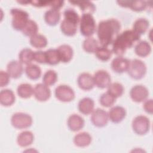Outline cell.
Masks as SVG:
<instances>
[{
	"mask_svg": "<svg viewBox=\"0 0 153 153\" xmlns=\"http://www.w3.org/2000/svg\"><path fill=\"white\" fill-rule=\"evenodd\" d=\"M81 33L87 37H90L96 30L95 20L90 14H82L79 20Z\"/></svg>",
	"mask_w": 153,
	"mask_h": 153,
	"instance_id": "4",
	"label": "cell"
},
{
	"mask_svg": "<svg viewBox=\"0 0 153 153\" xmlns=\"http://www.w3.org/2000/svg\"><path fill=\"white\" fill-rule=\"evenodd\" d=\"M140 39V35L133 30H126L119 33L114 39L112 51L118 56H122L128 48H130Z\"/></svg>",
	"mask_w": 153,
	"mask_h": 153,
	"instance_id": "2",
	"label": "cell"
},
{
	"mask_svg": "<svg viewBox=\"0 0 153 153\" xmlns=\"http://www.w3.org/2000/svg\"><path fill=\"white\" fill-rule=\"evenodd\" d=\"M77 82L79 87L84 90H91L94 85L93 76L87 72H83L78 76Z\"/></svg>",
	"mask_w": 153,
	"mask_h": 153,
	"instance_id": "18",
	"label": "cell"
},
{
	"mask_svg": "<svg viewBox=\"0 0 153 153\" xmlns=\"http://www.w3.org/2000/svg\"><path fill=\"white\" fill-rule=\"evenodd\" d=\"M108 112L104 109L97 108L91 113V121L96 127H103L105 126L108 124Z\"/></svg>",
	"mask_w": 153,
	"mask_h": 153,
	"instance_id": "10",
	"label": "cell"
},
{
	"mask_svg": "<svg viewBox=\"0 0 153 153\" xmlns=\"http://www.w3.org/2000/svg\"><path fill=\"white\" fill-rule=\"evenodd\" d=\"M34 88L27 83H23L20 84L17 88V93L19 96L23 99H27L30 97L33 94Z\"/></svg>",
	"mask_w": 153,
	"mask_h": 153,
	"instance_id": "29",
	"label": "cell"
},
{
	"mask_svg": "<svg viewBox=\"0 0 153 153\" xmlns=\"http://www.w3.org/2000/svg\"><path fill=\"white\" fill-rule=\"evenodd\" d=\"M34 52L30 48H25L22 49L19 54V61L22 64L29 65L32 63L33 60Z\"/></svg>",
	"mask_w": 153,
	"mask_h": 153,
	"instance_id": "32",
	"label": "cell"
},
{
	"mask_svg": "<svg viewBox=\"0 0 153 153\" xmlns=\"http://www.w3.org/2000/svg\"><path fill=\"white\" fill-rule=\"evenodd\" d=\"M63 14L64 19L60 24V30L66 36H74L77 31V26L79 23V15L72 8L66 9Z\"/></svg>",
	"mask_w": 153,
	"mask_h": 153,
	"instance_id": "3",
	"label": "cell"
},
{
	"mask_svg": "<svg viewBox=\"0 0 153 153\" xmlns=\"http://www.w3.org/2000/svg\"><path fill=\"white\" fill-rule=\"evenodd\" d=\"M131 126L133 131L136 134L143 135L149 130L150 121L146 116L138 115L133 119Z\"/></svg>",
	"mask_w": 153,
	"mask_h": 153,
	"instance_id": "8",
	"label": "cell"
},
{
	"mask_svg": "<svg viewBox=\"0 0 153 153\" xmlns=\"http://www.w3.org/2000/svg\"><path fill=\"white\" fill-rule=\"evenodd\" d=\"M115 101L116 98L109 94L108 92L102 94L99 99V102L100 105L106 108L112 106Z\"/></svg>",
	"mask_w": 153,
	"mask_h": 153,
	"instance_id": "39",
	"label": "cell"
},
{
	"mask_svg": "<svg viewBox=\"0 0 153 153\" xmlns=\"http://www.w3.org/2000/svg\"><path fill=\"white\" fill-rule=\"evenodd\" d=\"M34 140L33 134L30 131H23L20 133L17 138V142L20 146L26 147L32 143Z\"/></svg>",
	"mask_w": 153,
	"mask_h": 153,
	"instance_id": "24",
	"label": "cell"
},
{
	"mask_svg": "<svg viewBox=\"0 0 153 153\" xmlns=\"http://www.w3.org/2000/svg\"><path fill=\"white\" fill-rule=\"evenodd\" d=\"M112 53V50L109 49L108 47L99 46L94 53L99 60L103 62H106L111 58Z\"/></svg>",
	"mask_w": 153,
	"mask_h": 153,
	"instance_id": "36",
	"label": "cell"
},
{
	"mask_svg": "<svg viewBox=\"0 0 153 153\" xmlns=\"http://www.w3.org/2000/svg\"><path fill=\"white\" fill-rule=\"evenodd\" d=\"M57 79V73L53 70H48L45 72L42 77L43 83L47 85H52L55 84Z\"/></svg>",
	"mask_w": 153,
	"mask_h": 153,
	"instance_id": "38",
	"label": "cell"
},
{
	"mask_svg": "<svg viewBox=\"0 0 153 153\" xmlns=\"http://www.w3.org/2000/svg\"><path fill=\"white\" fill-rule=\"evenodd\" d=\"M33 60L39 63H47L45 51H36L34 52Z\"/></svg>",
	"mask_w": 153,
	"mask_h": 153,
	"instance_id": "40",
	"label": "cell"
},
{
	"mask_svg": "<svg viewBox=\"0 0 153 153\" xmlns=\"http://www.w3.org/2000/svg\"><path fill=\"white\" fill-rule=\"evenodd\" d=\"M91 136L87 132H81L76 134L74 137V144L78 147H85L91 142Z\"/></svg>",
	"mask_w": 153,
	"mask_h": 153,
	"instance_id": "25",
	"label": "cell"
},
{
	"mask_svg": "<svg viewBox=\"0 0 153 153\" xmlns=\"http://www.w3.org/2000/svg\"><path fill=\"white\" fill-rule=\"evenodd\" d=\"M69 128L72 131H78L82 129L84 126V120L79 115H71L67 121Z\"/></svg>",
	"mask_w": 153,
	"mask_h": 153,
	"instance_id": "19",
	"label": "cell"
},
{
	"mask_svg": "<svg viewBox=\"0 0 153 153\" xmlns=\"http://www.w3.org/2000/svg\"><path fill=\"white\" fill-rule=\"evenodd\" d=\"M47 63L50 65H56L60 61L57 49L50 48L45 51Z\"/></svg>",
	"mask_w": 153,
	"mask_h": 153,
	"instance_id": "35",
	"label": "cell"
},
{
	"mask_svg": "<svg viewBox=\"0 0 153 153\" xmlns=\"http://www.w3.org/2000/svg\"><path fill=\"white\" fill-rule=\"evenodd\" d=\"M38 26L36 23L35 21L29 19L24 28L22 29V32L25 36L31 37L38 33Z\"/></svg>",
	"mask_w": 153,
	"mask_h": 153,
	"instance_id": "34",
	"label": "cell"
},
{
	"mask_svg": "<svg viewBox=\"0 0 153 153\" xmlns=\"http://www.w3.org/2000/svg\"><path fill=\"white\" fill-rule=\"evenodd\" d=\"M12 16V26L16 30L22 31L29 20V14L21 9L13 8L10 11Z\"/></svg>",
	"mask_w": 153,
	"mask_h": 153,
	"instance_id": "5",
	"label": "cell"
},
{
	"mask_svg": "<svg viewBox=\"0 0 153 153\" xmlns=\"http://www.w3.org/2000/svg\"><path fill=\"white\" fill-rule=\"evenodd\" d=\"M120 29L121 24L117 19H110L100 22L97 28V34L101 46L107 47L112 44Z\"/></svg>",
	"mask_w": 153,
	"mask_h": 153,
	"instance_id": "1",
	"label": "cell"
},
{
	"mask_svg": "<svg viewBox=\"0 0 153 153\" xmlns=\"http://www.w3.org/2000/svg\"><path fill=\"white\" fill-rule=\"evenodd\" d=\"M134 51L138 56L142 57H146L151 52V45L146 41H140L136 45Z\"/></svg>",
	"mask_w": 153,
	"mask_h": 153,
	"instance_id": "27",
	"label": "cell"
},
{
	"mask_svg": "<svg viewBox=\"0 0 153 153\" xmlns=\"http://www.w3.org/2000/svg\"><path fill=\"white\" fill-rule=\"evenodd\" d=\"M15 95L10 89L2 90L0 92V103L4 106L12 105L15 102Z\"/></svg>",
	"mask_w": 153,
	"mask_h": 153,
	"instance_id": "23",
	"label": "cell"
},
{
	"mask_svg": "<svg viewBox=\"0 0 153 153\" xmlns=\"http://www.w3.org/2000/svg\"><path fill=\"white\" fill-rule=\"evenodd\" d=\"M10 76L8 72L1 71L0 72V87H3L7 85L10 82Z\"/></svg>",
	"mask_w": 153,
	"mask_h": 153,
	"instance_id": "41",
	"label": "cell"
},
{
	"mask_svg": "<svg viewBox=\"0 0 153 153\" xmlns=\"http://www.w3.org/2000/svg\"><path fill=\"white\" fill-rule=\"evenodd\" d=\"M64 4L63 1H60V0H56V1H50L49 6L51 7V8L57 9L59 10L63 7Z\"/></svg>",
	"mask_w": 153,
	"mask_h": 153,
	"instance_id": "43",
	"label": "cell"
},
{
	"mask_svg": "<svg viewBox=\"0 0 153 153\" xmlns=\"http://www.w3.org/2000/svg\"><path fill=\"white\" fill-rule=\"evenodd\" d=\"M149 94L148 90L142 85H136L131 88L130 91L131 99L135 102L145 101Z\"/></svg>",
	"mask_w": 153,
	"mask_h": 153,
	"instance_id": "12",
	"label": "cell"
},
{
	"mask_svg": "<svg viewBox=\"0 0 153 153\" xmlns=\"http://www.w3.org/2000/svg\"><path fill=\"white\" fill-rule=\"evenodd\" d=\"M7 71L10 77L15 79L19 78L23 72V64L20 61L12 60L7 64Z\"/></svg>",
	"mask_w": 153,
	"mask_h": 153,
	"instance_id": "17",
	"label": "cell"
},
{
	"mask_svg": "<svg viewBox=\"0 0 153 153\" xmlns=\"http://www.w3.org/2000/svg\"><path fill=\"white\" fill-rule=\"evenodd\" d=\"M29 42L32 47L39 49L45 47L48 43L46 37L43 35L39 33H36L30 37Z\"/></svg>",
	"mask_w": 153,
	"mask_h": 153,
	"instance_id": "30",
	"label": "cell"
},
{
	"mask_svg": "<svg viewBox=\"0 0 153 153\" xmlns=\"http://www.w3.org/2000/svg\"><path fill=\"white\" fill-rule=\"evenodd\" d=\"M94 85L100 88H105L111 83V78L109 73L105 70H99L93 76Z\"/></svg>",
	"mask_w": 153,
	"mask_h": 153,
	"instance_id": "11",
	"label": "cell"
},
{
	"mask_svg": "<svg viewBox=\"0 0 153 153\" xmlns=\"http://www.w3.org/2000/svg\"><path fill=\"white\" fill-rule=\"evenodd\" d=\"M107 92L117 99L123 95L124 93V87L119 82L111 83L108 87Z\"/></svg>",
	"mask_w": 153,
	"mask_h": 153,
	"instance_id": "37",
	"label": "cell"
},
{
	"mask_svg": "<svg viewBox=\"0 0 153 153\" xmlns=\"http://www.w3.org/2000/svg\"><path fill=\"white\" fill-rule=\"evenodd\" d=\"M25 73L29 78L36 80L41 76V70L38 65L30 63L26 65L25 68Z\"/></svg>",
	"mask_w": 153,
	"mask_h": 153,
	"instance_id": "31",
	"label": "cell"
},
{
	"mask_svg": "<svg viewBox=\"0 0 153 153\" xmlns=\"http://www.w3.org/2000/svg\"><path fill=\"white\" fill-rule=\"evenodd\" d=\"M60 13L59 10L50 8L44 14V20L50 26H56L60 21Z\"/></svg>",
	"mask_w": 153,
	"mask_h": 153,
	"instance_id": "22",
	"label": "cell"
},
{
	"mask_svg": "<svg viewBox=\"0 0 153 153\" xmlns=\"http://www.w3.org/2000/svg\"><path fill=\"white\" fill-rule=\"evenodd\" d=\"M55 96L60 101L69 102L75 98L73 89L67 85H60L55 89Z\"/></svg>",
	"mask_w": 153,
	"mask_h": 153,
	"instance_id": "9",
	"label": "cell"
},
{
	"mask_svg": "<svg viewBox=\"0 0 153 153\" xmlns=\"http://www.w3.org/2000/svg\"><path fill=\"white\" fill-rule=\"evenodd\" d=\"M149 26V22L145 18H139L133 23V30L137 34L141 35L144 34Z\"/></svg>",
	"mask_w": 153,
	"mask_h": 153,
	"instance_id": "28",
	"label": "cell"
},
{
	"mask_svg": "<svg viewBox=\"0 0 153 153\" xmlns=\"http://www.w3.org/2000/svg\"><path fill=\"white\" fill-rule=\"evenodd\" d=\"M33 95L37 100L45 102L50 97L51 91L48 86L44 83H39L34 87Z\"/></svg>",
	"mask_w": 153,
	"mask_h": 153,
	"instance_id": "13",
	"label": "cell"
},
{
	"mask_svg": "<svg viewBox=\"0 0 153 153\" xmlns=\"http://www.w3.org/2000/svg\"><path fill=\"white\" fill-rule=\"evenodd\" d=\"M12 126L18 129H23L29 127L32 124V117L26 113L16 112L11 118Z\"/></svg>",
	"mask_w": 153,
	"mask_h": 153,
	"instance_id": "7",
	"label": "cell"
},
{
	"mask_svg": "<svg viewBox=\"0 0 153 153\" xmlns=\"http://www.w3.org/2000/svg\"><path fill=\"white\" fill-rule=\"evenodd\" d=\"M69 2L74 5H77L80 8L82 14H92L96 10V7L94 4L88 1H69Z\"/></svg>",
	"mask_w": 153,
	"mask_h": 153,
	"instance_id": "26",
	"label": "cell"
},
{
	"mask_svg": "<svg viewBox=\"0 0 153 153\" xmlns=\"http://www.w3.org/2000/svg\"><path fill=\"white\" fill-rule=\"evenodd\" d=\"M130 60L124 58L122 56H118L113 59L111 62V68L116 73L122 74L124 72H127Z\"/></svg>",
	"mask_w": 153,
	"mask_h": 153,
	"instance_id": "14",
	"label": "cell"
},
{
	"mask_svg": "<svg viewBox=\"0 0 153 153\" xmlns=\"http://www.w3.org/2000/svg\"><path fill=\"white\" fill-rule=\"evenodd\" d=\"M57 49L62 62L68 63L72 60L74 55V51L70 45L68 44H62Z\"/></svg>",
	"mask_w": 153,
	"mask_h": 153,
	"instance_id": "21",
	"label": "cell"
},
{
	"mask_svg": "<svg viewBox=\"0 0 153 153\" xmlns=\"http://www.w3.org/2000/svg\"><path fill=\"white\" fill-rule=\"evenodd\" d=\"M98 47V41L92 37L87 38L82 44L84 50L88 53H94Z\"/></svg>",
	"mask_w": 153,
	"mask_h": 153,
	"instance_id": "33",
	"label": "cell"
},
{
	"mask_svg": "<svg viewBox=\"0 0 153 153\" xmlns=\"http://www.w3.org/2000/svg\"><path fill=\"white\" fill-rule=\"evenodd\" d=\"M143 108L145 112L149 114H152L153 113V101L152 99L146 100L143 103Z\"/></svg>",
	"mask_w": 153,
	"mask_h": 153,
	"instance_id": "42",
	"label": "cell"
},
{
	"mask_svg": "<svg viewBox=\"0 0 153 153\" xmlns=\"http://www.w3.org/2000/svg\"><path fill=\"white\" fill-rule=\"evenodd\" d=\"M50 1H30V4L36 7H44L49 6Z\"/></svg>",
	"mask_w": 153,
	"mask_h": 153,
	"instance_id": "44",
	"label": "cell"
},
{
	"mask_svg": "<svg viewBox=\"0 0 153 153\" xmlns=\"http://www.w3.org/2000/svg\"><path fill=\"white\" fill-rule=\"evenodd\" d=\"M127 73L134 79H140L146 74V66L143 62L139 59H133L130 61Z\"/></svg>",
	"mask_w": 153,
	"mask_h": 153,
	"instance_id": "6",
	"label": "cell"
},
{
	"mask_svg": "<svg viewBox=\"0 0 153 153\" xmlns=\"http://www.w3.org/2000/svg\"><path fill=\"white\" fill-rule=\"evenodd\" d=\"M109 120L114 123H118L123 120L126 115V109L120 106L112 107L108 112Z\"/></svg>",
	"mask_w": 153,
	"mask_h": 153,
	"instance_id": "16",
	"label": "cell"
},
{
	"mask_svg": "<svg viewBox=\"0 0 153 153\" xmlns=\"http://www.w3.org/2000/svg\"><path fill=\"white\" fill-rule=\"evenodd\" d=\"M117 3L123 7L130 8L136 12L145 10L148 6V2L144 1H118Z\"/></svg>",
	"mask_w": 153,
	"mask_h": 153,
	"instance_id": "15",
	"label": "cell"
},
{
	"mask_svg": "<svg viewBox=\"0 0 153 153\" xmlns=\"http://www.w3.org/2000/svg\"><path fill=\"white\" fill-rule=\"evenodd\" d=\"M94 108V102L90 97H84L81 99L78 105L79 111L84 115H88L93 112Z\"/></svg>",
	"mask_w": 153,
	"mask_h": 153,
	"instance_id": "20",
	"label": "cell"
}]
</instances>
